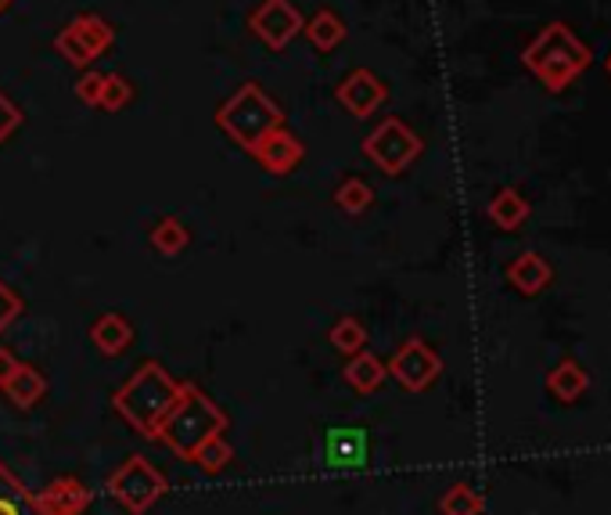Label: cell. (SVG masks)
I'll return each mask as SVG.
<instances>
[{"mask_svg":"<svg viewBox=\"0 0 611 515\" xmlns=\"http://www.w3.org/2000/svg\"><path fill=\"white\" fill-rule=\"evenodd\" d=\"M180 393H184V382L177 375H169L158 361H144L134 375L112 393V408L137 436L155 440L158 425L166 422V414L180 400Z\"/></svg>","mask_w":611,"mask_h":515,"instance_id":"1","label":"cell"},{"mask_svg":"<svg viewBox=\"0 0 611 515\" xmlns=\"http://www.w3.org/2000/svg\"><path fill=\"white\" fill-rule=\"evenodd\" d=\"M593 54L583 40L576 37L569 22H547L540 33L529 40V48L521 51V65L543 83V91L561 94L590 69Z\"/></svg>","mask_w":611,"mask_h":515,"instance_id":"2","label":"cell"},{"mask_svg":"<svg viewBox=\"0 0 611 515\" xmlns=\"http://www.w3.org/2000/svg\"><path fill=\"white\" fill-rule=\"evenodd\" d=\"M224 429H227V411L216 404L213 396L201 393L195 382H184V393L166 414V422L158 425L155 440L163 443L166 451L177 454L180 462H191L201 443L220 436Z\"/></svg>","mask_w":611,"mask_h":515,"instance_id":"3","label":"cell"},{"mask_svg":"<svg viewBox=\"0 0 611 515\" xmlns=\"http://www.w3.org/2000/svg\"><path fill=\"white\" fill-rule=\"evenodd\" d=\"M216 126H220L238 148L252 152L270 131L284 126V112L259 83H241V87L216 109Z\"/></svg>","mask_w":611,"mask_h":515,"instance_id":"4","label":"cell"},{"mask_svg":"<svg viewBox=\"0 0 611 515\" xmlns=\"http://www.w3.org/2000/svg\"><path fill=\"white\" fill-rule=\"evenodd\" d=\"M166 491H169L166 476L144 454H130L108 476V494L120 501L130 515H148L158 501H163Z\"/></svg>","mask_w":611,"mask_h":515,"instance_id":"5","label":"cell"},{"mask_svg":"<svg viewBox=\"0 0 611 515\" xmlns=\"http://www.w3.org/2000/svg\"><path fill=\"white\" fill-rule=\"evenodd\" d=\"M421 152H425V141H421L400 116L382 120L367 137H363V155H367L385 177L406 174V166H411Z\"/></svg>","mask_w":611,"mask_h":515,"instance_id":"6","label":"cell"},{"mask_svg":"<svg viewBox=\"0 0 611 515\" xmlns=\"http://www.w3.org/2000/svg\"><path fill=\"white\" fill-rule=\"evenodd\" d=\"M112 40H115L112 25L101 16H94V11H83V16H76L62 33L54 37V51L62 54L69 65L91 69L101 54L112 48Z\"/></svg>","mask_w":611,"mask_h":515,"instance_id":"7","label":"cell"},{"mask_svg":"<svg viewBox=\"0 0 611 515\" xmlns=\"http://www.w3.org/2000/svg\"><path fill=\"white\" fill-rule=\"evenodd\" d=\"M385 368L406 393H425L435 385V379L443 375V357L421 336H411L396 353H392V361Z\"/></svg>","mask_w":611,"mask_h":515,"instance_id":"8","label":"cell"},{"mask_svg":"<svg viewBox=\"0 0 611 515\" xmlns=\"http://www.w3.org/2000/svg\"><path fill=\"white\" fill-rule=\"evenodd\" d=\"M302 16L292 0H263L249 11V33L263 40L270 51H284L302 33Z\"/></svg>","mask_w":611,"mask_h":515,"instance_id":"9","label":"cell"},{"mask_svg":"<svg viewBox=\"0 0 611 515\" xmlns=\"http://www.w3.org/2000/svg\"><path fill=\"white\" fill-rule=\"evenodd\" d=\"M334 102H339L349 116L371 120L374 112L389 102V87L371 73V69H353V73L334 87Z\"/></svg>","mask_w":611,"mask_h":515,"instance_id":"10","label":"cell"},{"mask_svg":"<svg viewBox=\"0 0 611 515\" xmlns=\"http://www.w3.org/2000/svg\"><path fill=\"white\" fill-rule=\"evenodd\" d=\"M371 454V436L360 425H334L324 436V465L334 472L345 468H363Z\"/></svg>","mask_w":611,"mask_h":515,"instance_id":"11","label":"cell"},{"mask_svg":"<svg viewBox=\"0 0 611 515\" xmlns=\"http://www.w3.org/2000/svg\"><path fill=\"white\" fill-rule=\"evenodd\" d=\"M252 159L267 169V174L273 177H288L292 169H299V163L306 159V145L292 134V131H284V126H278V131H270L259 145L249 152Z\"/></svg>","mask_w":611,"mask_h":515,"instance_id":"12","label":"cell"},{"mask_svg":"<svg viewBox=\"0 0 611 515\" xmlns=\"http://www.w3.org/2000/svg\"><path fill=\"white\" fill-rule=\"evenodd\" d=\"M86 508H91V491H86L76 476L51 480L37 494V512L40 515H83Z\"/></svg>","mask_w":611,"mask_h":515,"instance_id":"13","label":"cell"},{"mask_svg":"<svg viewBox=\"0 0 611 515\" xmlns=\"http://www.w3.org/2000/svg\"><path fill=\"white\" fill-rule=\"evenodd\" d=\"M507 281H511V289H518L521 296H540L550 281H555V267H550L547 256L540 253H518L511 267H507Z\"/></svg>","mask_w":611,"mask_h":515,"instance_id":"14","label":"cell"},{"mask_svg":"<svg viewBox=\"0 0 611 515\" xmlns=\"http://www.w3.org/2000/svg\"><path fill=\"white\" fill-rule=\"evenodd\" d=\"M91 342L105 357H123L130 347H134V325H130L123 313L108 310L91 325Z\"/></svg>","mask_w":611,"mask_h":515,"instance_id":"15","label":"cell"},{"mask_svg":"<svg viewBox=\"0 0 611 515\" xmlns=\"http://www.w3.org/2000/svg\"><path fill=\"white\" fill-rule=\"evenodd\" d=\"M0 393H4L19 411H33L40 400L48 396V375L33 364H19V371L0 385Z\"/></svg>","mask_w":611,"mask_h":515,"instance_id":"16","label":"cell"},{"mask_svg":"<svg viewBox=\"0 0 611 515\" xmlns=\"http://www.w3.org/2000/svg\"><path fill=\"white\" fill-rule=\"evenodd\" d=\"M345 382L353 385L356 393H363V396H371V393H377L385 385V379H389V368H385V361H377L374 353H367V350H360V353H353V357H345Z\"/></svg>","mask_w":611,"mask_h":515,"instance_id":"17","label":"cell"},{"mask_svg":"<svg viewBox=\"0 0 611 515\" xmlns=\"http://www.w3.org/2000/svg\"><path fill=\"white\" fill-rule=\"evenodd\" d=\"M345 33H349V25L334 16L331 8H320L317 16H310L302 22V37L310 40V48L313 51H320V54H328V51H334L345 40Z\"/></svg>","mask_w":611,"mask_h":515,"instance_id":"18","label":"cell"},{"mask_svg":"<svg viewBox=\"0 0 611 515\" xmlns=\"http://www.w3.org/2000/svg\"><path fill=\"white\" fill-rule=\"evenodd\" d=\"M547 390L555 400H561V404H576V400L590 390L587 368L579 361H572V357H565V361L547 375Z\"/></svg>","mask_w":611,"mask_h":515,"instance_id":"19","label":"cell"},{"mask_svg":"<svg viewBox=\"0 0 611 515\" xmlns=\"http://www.w3.org/2000/svg\"><path fill=\"white\" fill-rule=\"evenodd\" d=\"M489 220L500 227V231H518L521 224L529 220V203L518 188H500L489 203Z\"/></svg>","mask_w":611,"mask_h":515,"instance_id":"20","label":"cell"},{"mask_svg":"<svg viewBox=\"0 0 611 515\" xmlns=\"http://www.w3.org/2000/svg\"><path fill=\"white\" fill-rule=\"evenodd\" d=\"M0 515H40L37 497L25 491L4 462H0Z\"/></svg>","mask_w":611,"mask_h":515,"instance_id":"21","label":"cell"},{"mask_svg":"<svg viewBox=\"0 0 611 515\" xmlns=\"http://www.w3.org/2000/svg\"><path fill=\"white\" fill-rule=\"evenodd\" d=\"M328 342H331V350H339L342 357H353L360 350H367V328H363L360 318H339L331 325Z\"/></svg>","mask_w":611,"mask_h":515,"instance_id":"22","label":"cell"},{"mask_svg":"<svg viewBox=\"0 0 611 515\" xmlns=\"http://www.w3.org/2000/svg\"><path fill=\"white\" fill-rule=\"evenodd\" d=\"M187 241H191V231L177 220V217H163V220H155L152 227V246L155 253H163V256H177L187 249Z\"/></svg>","mask_w":611,"mask_h":515,"instance_id":"23","label":"cell"},{"mask_svg":"<svg viewBox=\"0 0 611 515\" xmlns=\"http://www.w3.org/2000/svg\"><path fill=\"white\" fill-rule=\"evenodd\" d=\"M483 508H486L483 494H478L475 486H468V483H454L439 497V512L443 515H483Z\"/></svg>","mask_w":611,"mask_h":515,"instance_id":"24","label":"cell"},{"mask_svg":"<svg viewBox=\"0 0 611 515\" xmlns=\"http://www.w3.org/2000/svg\"><path fill=\"white\" fill-rule=\"evenodd\" d=\"M374 203V192L367 181L360 177H349L339 184V192H334V206H339L342 213H349V217H360V213H367Z\"/></svg>","mask_w":611,"mask_h":515,"instance_id":"25","label":"cell"},{"mask_svg":"<svg viewBox=\"0 0 611 515\" xmlns=\"http://www.w3.org/2000/svg\"><path fill=\"white\" fill-rule=\"evenodd\" d=\"M191 462H195L201 472H206V476H216V472H224L230 462H235V447H230V443L224 440V433H220V436H213V440L201 443V447L195 451Z\"/></svg>","mask_w":611,"mask_h":515,"instance_id":"26","label":"cell"},{"mask_svg":"<svg viewBox=\"0 0 611 515\" xmlns=\"http://www.w3.org/2000/svg\"><path fill=\"white\" fill-rule=\"evenodd\" d=\"M130 97H134V87H130V80L120 76V73H108L105 83H101V97H97V109L105 112H120L130 105Z\"/></svg>","mask_w":611,"mask_h":515,"instance_id":"27","label":"cell"},{"mask_svg":"<svg viewBox=\"0 0 611 515\" xmlns=\"http://www.w3.org/2000/svg\"><path fill=\"white\" fill-rule=\"evenodd\" d=\"M22 310H25V299L14 292L8 281H0V336L22 318Z\"/></svg>","mask_w":611,"mask_h":515,"instance_id":"28","label":"cell"},{"mask_svg":"<svg viewBox=\"0 0 611 515\" xmlns=\"http://www.w3.org/2000/svg\"><path fill=\"white\" fill-rule=\"evenodd\" d=\"M22 126V109L11 102V97L0 91V145H4V141L19 131Z\"/></svg>","mask_w":611,"mask_h":515,"instance_id":"29","label":"cell"},{"mask_svg":"<svg viewBox=\"0 0 611 515\" xmlns=\"http://www.w3.org/2000/svg\"><path fill=\"white\" fill-rule=\"evenodd\" d=\"M101 83H105V73H91V69H86V73L76 80V97H80L83 105H94V109H97Z\"/></svg>","mask_w":611,"mask_h":515,"instance_id":"30","label":"cell"},{"mask_svg":"<svg viewBox=\"0 0 611 515\" xmlns=\"http://www.w3.org/2000/svg\"><path fill=\"white\" fill-rule=\"evenodd\" d=\"M19 364H22L19 357H14L8 347H0V385H4L14 375V371H19Z\"/></svg>","mask_w":611,"mask_h":515,"instance_id":"31","label":"cell"},{"mask_svg":"<svg viewBox=\"0 0 611 515\" xmlns=\"http://www.w3.org/2000/svg\"><path fill=\"white\" fill-rule=\"evenodd\" d=\"M11 4H14V0H0V16H4V11H8Z\"/></svg>","mask_w":611,"mask_h":515,"instance_id":"32","label":"cell"},{"mask_svg":"<svg viewBox=\"0 0 611 515\" xmlns=\"http://www.w3.org/2000/svg\"><path fill=\"white\" fill-rule=\"evenodd\" d=\"M604 69H608V76H611V54H608V59H604Z\"/></svg>","mask_w":611,"mask_h":515,"instance_id":"33","label":"cell"}]
</instances>
